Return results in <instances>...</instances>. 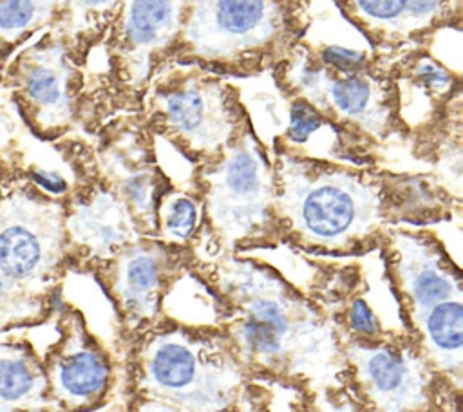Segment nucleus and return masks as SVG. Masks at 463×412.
<instances>
[{
    "label": "nucleus",
    "mask_w": 463,
    "mask_h": 412,
    "mask_svg": "<svg viewBox=\"0 0 463 412\" xmlns=\"http://www.w3.org/2000/svg\"><path fill=\"white\" fill-rule=\"evenodd\" d=\"M280 239L326 253H353L383 239L392 220H420L412 204L429 192L416 181L273 150Z\"/></svg>",
    "instance_id": "1"
},
{
    "label": "nucleus",
    "mask_w": 463,
    "mask_h": 412,
    "mask_svg": "<svg viewBox=\"0 0 463 412\" xmlns=\"http://www.w3.org/2000/svg\"><path fill=\"white\" fill-rule=\"evenodd\" d=\"M311 2L188 0L166 61L199 65L233 80L269 74L306 34Z\"/></svg>",
    "instance_id": "2"
},
{
    "label": "nucleus",
    "mask_w": 463,
    "mask_h": 412,
    "mask_svg": "<svg viewBox=\"0 0 463 412\" xmlns=\"http://www.w3.org/2000/svg\"><path fill=\"white\" fill-rule=\"evenodd\" d=\"M392 54L378 51L365 63L340 67L322 61L300 40L269 78L282 98L306 101L347 137L385 143L407 134L398 116Z\"/></svg>",
    "instance_id": "3"
},
{
    "label": "nucleus",
    "mask_w": 463,
    "mask_h": 412,
    "mask_svg": "<svg viewBox=\"0 0 463 412\" xmlns=\"http://www.w3.org/2000/svg\"><path fill=\"white\" fill-rule=\"evenodd\" d=\"M139 108L154 139L199 166L251 126L239 81L192 63L159 65L139 94Z\"/></svg>",
    "instance_id": "4"
},
{
    "label": "nucleus",
    "mask_w": 463,
    "mask_h": 412,
    "mask_svg": "<svg viewBox=\"0 0 463 412\" xmlns=\"http://www.w3.org/2000/svg\"><path fill=\"white\" fill-rule=\"evenodd\" d=\"M194 183L203 202L201 224L222 249L280 239L271 155L251 126L217 159L201 164Z\"/></svg>",
    "instance_id": "5"
},
{
    "label": "nucleus",
    "mask_w": 463,
    "mask_h": 412,
    "mask_svg": "<svg viewBox=\"0 0 463 412\" xmlns=\"http://www.w3.org/2000/svg\"><path fill=\"white\" fill-rule=\"evenodd\" d=\"M188 0H121L101 42L116 81L139 96L179 38Z\"/></svg>",
    "instance_id": "6"
},
{
    "label": "nucleus",
    "mask_w": 463,
    "mask_h": 412,
    "mask_svg": "<svg viewBox=\"0 0 463 412\" xmlns=\"http://www.w3.org/2000/svg\"><path fill=\"white\" fill-rule=\"evenodd\" d=\"M65 208L25 197L0 211V273L36 293L65 257Z\"/></svg>",
    "instance_id": "7"
},
{
    "label": "nucleus",
    "mask_w": 463,
    "mask_h": 412,
    "mask_svg": "<svg viewBox=\"0 0 463 412\" xmlns=\"http://www.w3.org/2000/svg\"><path fill=\"white\" fill-rule=\"evenodd\" d=\"M340 16L383 52L434 42L441 31H461L463 0H333Z\"/></svg>",
    "instance_id": "8"
},
{
    "label": "nucleus",
    "mask_w": 463,
    "mask_h": 412,
    "mask_svg": "<svg viewBox=\"0 0 463 412\" xmlns=\"http://www.w3.org/2000/svg\"><path fill=\"white\" fill-rule=\"evenodd\" d=\"M105 183L127 204L141 235L156 233L157 201L166 190L152 154V134L141 116L123 114L105 130Z\"/></svg>",
    "instance_id": "9"
},
{
    "label": "nucleus",
    "mask_w": 463,
    "mask_h": 412,
    "mask_svg": "<svg viewBox=\"0 0 463 412\" xmlns=\"http://www.w3.org/2000/svg\"><path fill=\"white\" fill-rule=\"evenodd\" d=\"M60 36L42 40L22 60V98L42 132L60 134L71 126L76 110V72Z\"/></svg>",
    "instance_id": "10"
},
{
    "label": "nucleus",
    "mask_w": 463,
    "mask_h": 412,
    "mask_svg": "<svg viewBox=\"0 0 463 412\" xmlns=\"http://www.w3.org/2000/svg\"><path fill=\"white\" fill-rule=\"evenodd\" d=\"M391 74L396 87L398 116L407 132L432 119L461 90V70L447 67L430 52V43L392 54Z\"/></svg>",
    "instance_id": "11"
},
{
    "label": "nucleus",
    "mask_w": 463,
    "mask_h": 412,
    "mask_svg": "<svg viewBox=\"0 0 463 412\" xmlns=\"http://www.w3.org/2000/svg\"><path fill=\"white\" fill-rule=\"evenodd\" d=\"M382 240L396 278L418 307L427 311L436 304L459 298V276L432 237L389 229Z\"/></svg>",
    "instance_id": "12"
},
{
    "label": "nucleus",
    "mask_w": 463,
    "mask_h": 412,
    "mask_svg": "<svg viewBox=\"0 0 463 412\" xmlns=\"http://www.w3.org/2000/svg\"><path fill=\"white\" fill-rule=\"evenodd\" d=\"M65 233L71 242L103 260L143 237L127 204L105 181L94 183L65 211Z\"/></svg>",
    "instance_id": "13"
},
{
    "label": "nucleus",
    "mask_w": 463,
    "mask_h": 412,
    "mask_svg": "<svg viewBox=\"0 0 463 412\" xmlns=\"http://www.w3.org/2000/svg\"><path fill=\"white\" fill-rule=\"evenodd\" d=\"M175 248L179 246L141 237L107 260L114 278V291L128 311L141 314L154 311L161 284L174 267L172 251Z\"/></svg>",
    "instance_id": "14"
},
{
    "label": "nucleus",
    "mask_w": 463,
    "mask_h": 412,
    "mask_svg": "<svg viewBox=\"0 0 463 412\" xmlns=\"http://www.w3.org/2000/svg\"><path fill=\"white\" fill-rule=\"evenodd\" d=\"M43 370L56 392L69 399H89L107 383V365L85 340H63L56 351H49Z\"/></svg>",
    "instance_id": "15"
},
{
    "label": "nucleus",
    "mask_w": 463,
    "mask_h": 412,
    "mask_svg": "<svg viewBox=\"0 0 463 412\" xmlns=\"http://www.w3.org/2000/svg\"><path fill=\"white\" fill-rule=\"evenodd\" d=\"M121 0H61L60 33L69 52L85 54L103 42Z\"/></svg>",
    "instance_id": "16"
},
{
    "label": "nucleus",
    "mask_w": 463,
    "mask_h": 412,
    "mask_svg": "<svg viewBox=\"0 0 463 412\" xmlns=\"http://www.w3.org/2000/svg\"><path fill=\"white\" fill-rule=\"evenodd\" d=\"M45 379L29 345L0 343V412H14L40 398Z\"/></svg>",
    "instance_id": "17"
},
{
    "label": "nucleus",
    "mask_w": 463,
    "mask_h": 412,
    "mask_svg": "<svg viewBox=\"0 0 463 412\" xmlns=\"http://www.w3.org/2000/svg\"><path fill=\"white\" fill-rule=\"evenodd\" d=\"M360 370L367 385L385 399L405 398L420 383L407 358L383 347L364 351Z\"/></svg>",
    "instance_id": "18"
},
{
    "label": "nucleus",
    "mask_w": 463,
    "mask_h": 412,
    "mask_svg": "<svg viewBox=\"0 0 463 412\" xmlns=\"http://www.w3.org/2000/svg\"><path fill=\"white\" fill-rule=\"evenodd\" d=\"M203 202L199 193L165 190L156 208V233L159 240L184 246L199 229Z\"/></svg>",
    "instance_id": "19"
},
{
    "label": "nucleus",
    "mask_w": 463,
    "mask_h": 412,
    "mask_svg": "<svg viewBox=\"0 0 463 412\" xmlns=\"http://www.w3.org/2000/svg\"><path fill=\"white\" fill-rule=\"evenodd\" d=\"M197 358L190 343L163 338L148 354L146 376L163 390H183L197 378Z\"/></svg>",
    "instance_id": "20"
},
{
    "label": "nucleus",
    "mask_w": 463,
    "mask_h": 412,
    "mask_svg": "<svg viewBox=\"0 0 463 412\" xmlns=\"http://www.w3.org/2000/svg\"><path fill=\"white\" fill-rule=\"evenodd\" d=\"M423 331L438 354L459 358L463 343V305L459 298L436 304L425 311Z\"/></svg>",
    "instance_id": "21"
},
{
    "label": "nucleus",
    "mask_w": 463,
    "mask_h": 412,
    "mask_svg": "<svg viewBox=\"0 0 463 412\" xmlns=\"http://www.w3.org/2000/svg\"><path fill=\"white\" fill-rule=\"evenodd\" d=\"M38 307L40 302L36 300V293L0 273V329L25 322L31 316V311H36Z\"/></svg>",
    "instance_id": "22"
},
{
    "label": "nucleus",
    "mask_w": 463,
    "mask_h": 412,
    "mask_svg": "<svg viewBox=\"0 0 463 412\" xmlns=\"http://www.w3.org/2000/svg\"><path fill=\"white\" fill-rule=\"evenodd\" d=\"M31 181L51 195H63L69 190L67 181L60 173L51 170H42V168L31 170Z\"/></svg>",
    "instance_id": "23"
},
{
    "label": "nucleus",
    "mask_w": 463,
    "mask_h": 412,
    "mask_svg": "<svg viewBox=\"0 0 463 412\" xmlns=\"http://www.w3.org/2000/svg\"><path fill=\"white\" fill-rule=\"evenodd\" d=\"M349 322H351L353 329H356V331L362 332V334H374V332L378 331L376 318H374L373 311H371V309L365 305V302H362V300H356V302L351 305Z\"/></svg>",
    "instance_id": "24"
}]
</instances>
